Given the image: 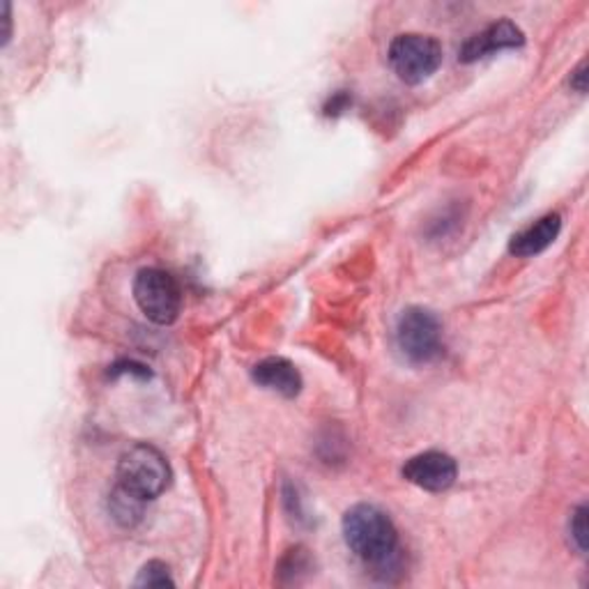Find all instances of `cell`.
Wrapping results in <instances>:
<instances>
[{"instance_id": "cell-1", "label": "cell", "mask_w": 589, "mask_h": 589, "mask_svg": "<svg viewBox=\"0 0 589 589\" xmlns=\"http://www.w3.org/2000/svg\"><path fill=\"white\" fill-rule=\"evenodd\" d=\"M343 539L350 553L364 564L385 566L397 555L399 532L383 509L373 504H355L343 514Z\"/></svg>"}, {"instance_id": "cell-2", "label": "cell", "mask_w": 589, "mask_h": 589, "mask_svg": "<svg viewBox=\"0 0 589 589\" xmlns=\"http://www.w3.org/2000/svg\"><path fill=\"white\" fill-rule=\"evenodd\" d=\"M117 484L141 500L160 498L171 484V465L152 444H134L117 461Z\"/></svg>"}, {"instance_id": "cell-3", "label": "cell", "mask_w": 589, "mask_h": 589, "mask_svg": "<svg viewBox=\"0 0 589 589\" xmlns=\"http://www.w3.org/2000/svg\"><path fill=\"white\" fill-rule=\"evenodd\" d=\"M134 300L154 325H173L183 311L180 284L160 267H146L136 274Z\"/></svg>"}, {"instance_id": "cell-4", "label": "cell", "mask_w": 589, "mask_h": 589, "mask_svg": "<svg viewBox=\"0 0 589 589\" xmlns=\"http://www.w3.org/2000/svg\"><path fill=\"white\" fill-rule=\"evenodd\" d=\"M389 65L405 84H424L442 65V47L436 37L405 33L389 45Z\"/></svg>"}, {"instance_id": "cell-5", "label": "cell", "mask_w": 589, "mask_h": 589, "mask_svg": "<svg viewBox=\"0 0 589 589\" xmlns=\"http://www.w3.org/2000/svg\"><path fill=\"white\" fill-rule=\"evenodd\" d=\"M397 343L412 364L436 360L442 348V325L436 313L424 306L405 309L397 325Z\"/></svg>"}, {"instance_id": "cell-6", "label": "cell", "mask_w": 589, "mask_h": 589, "mask_svg": "<svg viewBox=\"0 0 589 589\" xmlns=\"http://www.w3.org/2000/svg\"><path fill=\"white\" fill-rule=\"evenodd\" d=\"M459 465L444 451H424L403 465V477L430 493H442L456 481Z\"/></svg>"}, {"instance_id": "cell-7", "label": "cell", "mask_w": 589, "mask_h": 589, "mask_svg": "<svg viewBox=\"0 0 589 589\" xmlns=\"http://www.w3.org/2000/svg\"><path fill=\"white\" fill-rule=\"evenodd\" d=\"M525 45V35L523 30L509 22V18H502V22L490 24L481 33L473 35L459 51V61L461 63H475L479 58H486L488 53L504 51V49H516Z\"/></svg>"}, {"instance_id": "cell-8", "label": "cell", "mask_w": 589, "mask_h": 589, "mask_svg": "<svg viewBox=\"0 0 589 589\" xmlns=\"http://www.w3.org/2000/svg\"><path fill=\"white\" fill-rule=\"evenodd\" d=\"M560 230H562L560 214L557 212L546 214V217H541L532 226H527L521 233H516L512 242H509V251H512L514 256H518V259L539 256V253H543L557 240Z\"/></svg>"}, {"instance_id": "cell-9", "label": "cell", "mask_w": 589, "mask_h": 589, "mask_svg": "<svg viewBox=\"0 0 589 589\" xmlns=\"http://www.w3.org/2000/svg\"><path fill=\"white\" fill-rule=\"evenodd\" d=\"M253 380H256L261 387L277 391V394L292 399L300 394L302 389V376L300 371L294 368L292 362L284 360V358H267L263 362H259L251 371Z\"/></svg>"}, {"instance_id": "cell-10", "label": "cell", "mask_w": 589, "mask_h": 589, "mask_svg": "<svg viewBox=\"0 0 589 589\" xmlns=\"http://www.w3.org/2000/svg\"><path fill=\"white\" fill-rule=\"evenodd\" d=\"M143 506H146V500L136 498L121 484H117L113 493L109 496V512H111L113 521L123 527H134L136 523H141Z\"/></svg>"}, {"instance_id": "cell-11", "label": "cell", "mask_w": 589, "mask_h": 589, "mask_svg": "<svg viewBox=\"0 0 589 589\" xmlns=\"http://www.w3.org/2000/svg\"><path fill=\"white\" fill-rule=\"evenodd\" d=\"M175 580L171 578L168 566L164 562H148L141 572L139 578H136V587H173Z\"/></svg>"}, {"instance_id": "cell-12", "label": "cell", "mask_w": 589, "mask_h": 589, "mask_svg": "<svg viewBox=\"0 0 589 589\" xmlns=\"http://www.w3.org/2000/svg\"><path fill=\"white\" fill-rule=\"evenodd\" d=\"M568 532H572L578 553L585 555L587 553V506L585 504H580L574 512L572 523H568Z\"/></svg>"}, {"instance_id": "cell-13", "label": "cell", "mask_w": 589, "mask_h": 589, "mask_svg": "<svg viewBox=\"0 0 589 589\" xmlns=\"http://www.w3.org/2000/svg\"><path fill=\"white\" fill-rule=\"evenodd\" d=\"M111 373L113 376H117V373H134V376L139 378H150V371L139 362H121L111 368Z\"/></svg>"}, {"instance_id": "cell-14", "label": "cell", "mask_w": 589, "mask_h": 589, "mask_svg": "<svg viewBox=\"0 0 589 589\" xmlns=\"http://www.w3.org/2000/svg\"><path fill=\"white\" fill-rule=\"evenodd\" d=\"M587 61H582L578 67H576V72L572 74V88L574 90H578V92H585L587 90Z\"/></svg>"}, {"instance_id": "cell-15", "label": "cell", "mask_w": 589, "mask_h": 589, "mask_svg": "<svg viewBox=\"0 0 589 589\" xmlns=\"http://www.w3.org/2000/svg\"><path fill=\"white\" fill-rule=\"evenodd\" d=\"M3 22H5V35H3V45L10 42V35H12V16H10V5L3 3Z\"/></svg>"}]
</instances>
